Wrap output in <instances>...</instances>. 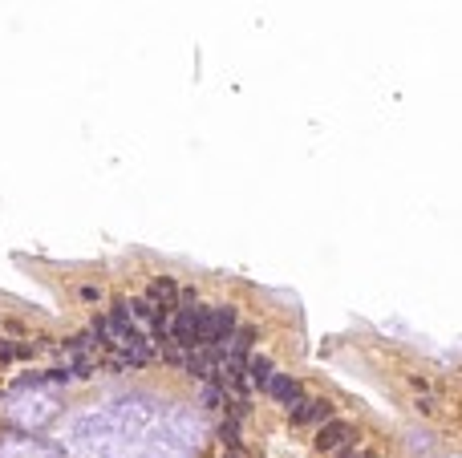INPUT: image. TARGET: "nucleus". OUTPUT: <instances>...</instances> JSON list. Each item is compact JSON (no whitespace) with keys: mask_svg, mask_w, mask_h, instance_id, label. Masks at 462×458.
I'll list each match as a JSON object with an SVG mask.
<instances>
[{"mask_svg":"<svg viewBox=\"0 0 462 458\" xmlns=\"http://www.w3.org/2000/svg\"><path fill=\"white\" fill-rule=\"evenodd\" d=\"M183 369H186V377L211 381L215 369H219V353H215V349H191V353L183 357Z\"/></svg>","mask_w":462,"mask_h":458,"instance_id":"f257e3e1","label":"nucleus"},{"mask_svg":"<svg viewBox=\"0 0 462 458\" xmlns=\"http://www.w3.org/2000/svg\"><path fill=\"white\" fill-rule=\"evenodd\" d=\"M349 438H353V426L345 418H332V422H324L321 434H317V450H345Z\"/></svg>","mask_w":462,"mask_h":458,"instance_id":"f03ea898","label":"nucleus"},{"mask_svg":"<svg viewBox=\"0 0 462 458\" xmlns=\"http://www.w3.org/2000/svg\"><path fill=\"white\" fill-rule=\"evenodd\" d=\"M235 309L231 304H219V309H211V337H207V349H215V345H223L235 337Z\"/></svg>","mask_w":462,"mask_h":458,"instance_id":"7ed1b4c3","label":"nucleus"},{"mask_svg":"<svg viewBox=\"0 0 462 458\" xmlns=\"http://www.w3.org/2000/svg\"><path fill=\"white\" fill-rule=\"evenodd\" d=\"M292 422L296 426H304V422H332V402H324V398H317V402H296V410H292Z\"/></svg>","mask_w":462,"mask_h":458,"instance_id":"20e7f679","label":"nucleus"},{"mask_svg":"<svg viewBox=\"0 0 462 458\" xmlns=\"http://www.w3.org/2000/svg\"><path fill=\"white\" fill-rule=\"evenodd\" d=\"M268 394L276 398L280 406H288V410L300 402V385H296L292 377H284V373H272V381H268Z\"/></svg>","mask_w":462,"mask_h":458,"instance_id":"39448f33","label":"nucleus"},{"mask_svg":"<svg viewBox=\"0 0 462 458\" xmlns=\"http://www.w3.org/2000/svg\"><path fill=\"white\" fill-rule=\"evenodd\" d=\"M146 300H150L154 309H158V304H162V309H171V304L179 300V288H175V280H171V276H158V280L150 284V296H146Z\"/></svg>","mask_w":462,"mask_h":458,"instance_id":"423d86ee","label":"nucleus"},{"mask_svg":"<svg viewBox=\"0 0 462 458\" xmlns=\"http://www.w3.org/2000/svg\"><path fill=\"white\" fill-rule=\"evenodd\" d=\"M243 369H247V381H252V385H260V389H268V381H272V361H268L264 353H256V357H247V361H243Z\"/></svg>","mask_w":462,"mask_h":458,"instance_id":"0eeeda50","label":"nucleus"},{"mask_svg":"<svg viewBox=\"0 0 462 458\" xmlns=\"http://www.w3.org/2000/svg\"><path fill=\"white\" fill-rule=\"evenodd\" d=\"M252 341H256V328H239V333L231 337V353H228V361L243 365V361H247V353H252Z\"/></svg>","mask_w":462,"mask_h":458,"instance_id":"6e6552de","label":"nucleus"},{"mask_svg":"<svg viewBox=\"0 0 462 458\" xmlns=\"http://www.w3.org/2000/svg\"><path fill=\"white\" fill-rule=\"evenodd\" d=\"M203 406H207V410H215V406H219V389H215V385H207V389H203Z\"/></svg>","mask_w":462,"mask_h":458,"instance_id":"1a4fd4ad","label":"nucleus"},{"mask_svg":"<svg viewBox=\"0 0 462 458\" xmlns=\"http://www.w3.org/2000/svg\"><path fill=\"white\" fill-rule=\"evenodd\" d=\"M73 373H77V377H90V373H93V361H77V369H73Z\"/></svg>","mask_w":462,"mask_h":458,"instance_id":"9d476101","label":"nucleus"},{"mask_svg":"<svg viewBox=\"0 0 462 458\" xmlns=\"http://www.w3.org/2000/svg\"><path fill=\"white\" fill-rule=\"evenodd\" d=\"M8 357H16V349H12V345H4V341H0V361H8Z\"/></svg>","mask_w":462,"mask_h":458,"instance_id":"9b49d317","label":"nucleus"},{"mask_svg":"<svg viewBox=\"0 0 462 458\" xmlns=\"http://www.w3.org/2000/svg\"><path fill=\"white\" fill-rule=\"evenodd\" d=\"M223 458H243V455H239V450H231V455H223Z\"/></svg>","mask_w":462,"mask_h":458,"instance_id":"f8f14e48","label":"nucleus"}]
</instances>
